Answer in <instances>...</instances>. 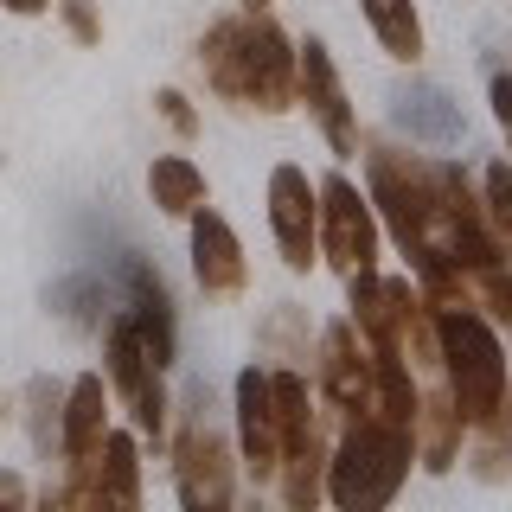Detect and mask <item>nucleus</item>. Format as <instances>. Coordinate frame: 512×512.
<instances>
[{"label": "nucleus", "instance_id": "nucleus-1", "mask_svg": "<svg viewBox=\"0 0 512 512\" xmlns=\"http://www.w3.org/2000/svg\"><path fill=\"white\" fill-rule=\"evenodd\" d=\"M372 212L391 224L397 250L416 263V276H480L500 263V237H493L480 199L468 192V173L455 160H416L397 148H372Z\"/></svg>", "mask_w": 512, "mask_h": 512}, {"label": "nucleus", "instance_id": "nucleus-2", "mask_svg": "<svg viewBox=\"0 0 512 512\" xmlns=\"http://www.w3.org/2000/svg\"><path fill=\"white\" fill-rule=\"evenodd\" d=\"M205 84L237 109H288L295 103V45L282 39V26L269 20V7H250L237 20H218L199 39Z\"/></svg>", "mask_w": 512, "mask_h": 512}, {"label": "nucleus", "instance_id": "nucleus-3", "mask_svg": "<svg viewBox=\"0 0 512 512\" xmlns=\"http://www.w3.org/2000/svg\"><path fill=\"white\" fill-rule=\"evenodd\" d=\"M416 436L410 423H391L384 410L346 416V436L327 455V500L340 512H378L397 500V487L410 480Z\"/></svg>", "mask_w": 512, "mask_h": 512}, {"label": "nucleus", "instance_id": "nucleus-4", "mask_svg": "<svg viewBox=\"0 0 512 512\" xmlns=\"http://www.w3.org/2000/svg\"><path fill=\"white\" fill-rule=\"evenodd\" d=\"M436 314V352H442V384L455 397L461 423H487V416L506 410L512 372H506V346L487 320L474 314V301H455V308H429Z\"/></svg>", "mask_w": 512, "mask_h": 512}, {"label": "nucleus", "instance_id": "nucleus-5", "mask_svg": "<svg viewBox=\"0 0 512 512\" xmlns=\"http://www.w3.org/2000/svg\"><path fill=\"white\" fill-rule=\"evenodd\" d=\"M109 391L128 404L141 436L160 442V429H167V391H160V365H154L148 340H141V320L128 308H116V320H109Z\"/></svg>", "mask_w": 512, "mask_h": 512}, {"label": "nucleus", "instance_id": "nucleus-6", "mask_svg": "<svg viewBox=\"0 0 512 512\" xmlns=\"http://www.w3.org/2000/svg\"><path fill=\"white\" fill-rule=\"evenodd\" d=\"M231 493V448L205 423V384H192V410L180 423V500L186 512H224Z\"/></svg>", "mask_w": 512, "mask_h": 512}, {"label": "nucleus", "instance_id": "nucleus-7", "mask_svg": "<svg viewBox=\"0 0 512 512\" xmlns=\"http://www.w3.org/2000/svg\"><path fill=\"white\" fill-rule=\"evenodd\" d=\"M320 192V250L333 256V269L352 276V269H372L378 263V212L346 173H327L314 186Z\"/></svg>", "mask_w": 512, "mask_h": 512}, {"label": "nucleus", "instance_id": "nucleus-8", "mask_svg": "<svg viewBox=\"0 0 512 512\" xmlns=\"http://www.w3.org/2000/svg\"><path fill=\"white\" fill-rule=\"evenodd\" d=\"M295 96L314 109V122H320V135H327V148L333 154H359V122H352V103H346V84H340V71H333V52L320 39H301L295 45Z\"/></svg>", "mask_w": 512, "mask_h": 512}, {"label": "nucleus", "instance_id": "nucleus-9", "mask_svg": "<svg viewBox=\"0 0 512 512\" xmlns=\"http://www.w3.org/2000/svg\"><path fill=\"white\" fill-rule=\"evenodd\" d=\"M269 231H276L282 263L301 276V269L314 263V250H320V192L308 186V173L288 167V160L269 173Z\"/></svg>", "mask_w": 512, "mask_h": 512}, {"label": "nucleus", "instance_id": "nucleus-10", "mask_svg": "<svg viewBox=\"0 0 512 512\" xmlns=\"http://www.w3.org/2000/svg\"><path fill=\"white\" fill-rule=\"evenodd\" d=\"M237 448H244V468L256 474V487L282 474V416H276L263 365L237 372Z\"/></svg>", "mask_w": 512, "mask_h": 512}, {"label": "nucleus", "instance_id": "nucleus-11", "mask_svg": "<svg viewBox=\"0 0 512 512\" xmlns=\"http://www.w3.org/2000/svg\"><path fill=\"white\" fill-rule=\"evenodd\" d=\"M320 391L333 397V410H340V416H365V410H378L372 352L359 346L352 320H333V327L320 333Z\"/></svg>", "mask_w": 512, "mask_h": 512}, {"label": "nucleus", "instance_id": "nucleus-12", "mask_svg": "<svg viewBox=\"0 0 512 512\" xmlns=\"http://www.w3.org/2000/svg\"><path fill=\"white\" fill-rule=\"evenodd\" d=\"M391 122L423 148H461L468 141V116L442 84H397L391 90Z\"/></svg>", "mask_w": 512, "mask_h": 512}, {"label": "nucleus", "instance_id": "nucleus-13", "mask_svg": "<svg viewBox=\"0 0 512 512\" xmlns=\"http://www.w3.org/2000/svg\"><path fill=\"white\" fill-rule=\"evenodd\" d=\"M192 276H199V288L212 301H231V295H244V282H250V269H244V244H237V231L224 224L218 212H192Z\"/></svg>", "mask_w": 512, "mask_h": 512}, {"label": "nucleus", "instance_id": "nucleus-14", "mask_svg": "<svg viewBox=\"0 0 512 512\" xmlns=\"http://www.w3.org/2000/svg\"><path fill=\"white\" fill-rule=\"evenodd\" d=\"M109 436V378H96L84 372L71 384V397H64V423H58V448L71 461H84L96 455V442Z\"/></svg>", "mask_w": 512, "mask_h": 512}, {"label": "nucleus", "instance_id": "nucleus-15", "mask_svg": "<svg viewBox=\"0 0 512 512\" xmlns=\"http://www.w3.org/2000/svg\"><path fill=\"white\" fill-rule=\"evenodd\" d=\"M410 436H416V448H423V468H436V474L455 468V455H461V410H455V397H448V384L429 397V404L416 397Z\"/></svg>", "mask_w": 512, "mask_h": 512}, {"label": "nucleus", "instance_id": "nucleus-16", "mask_svg": "<svg viewBox=\"0 0 512 512\" xmlns=\"http://www.w3.org/2000/svg\"><path fill=\"white\" fill-rule=\"evenodd\" d=\"M148 199L160 205L167 218H192L205 205V173L192 167L186 154H160L148 167Z\"/></svg>", "mask_w": 512, "mask_h": 512}, {"label": "nucleus", "instance_id": "nucleus-17", "mask_svg": "<svg viewBox=\"0 0 512 512\" xmlns=\"http://www.w3.org/2000/svg\"><path fill=\"white\" fill-rule=\"evenodd\" d=\"M359 7H365V20H372V32H378L384 58H397V64L423 58V20H416V0H359Z\"/></svg>", "mask_w": 512, "mask_h": 512}, {"label": "nucleus", "instance_id": "nucleus-18", "mask_svg": "<svg viewBox=\"0 0 512 512\" xmlns=\"http://www.w3.org/2000/svg\"><path fill=\"white\" fill-rule=\"evenodd\" d=\"M487 199H480V212H487V224H493V237L500 244H512V160H493L487 167Z\"/></svg>", "mask_w": 512, "mask_h": 512}, {"label": "nucleus", "instance_id": "nucleus-19", "mask_svg": "<svg viewBox=\"0 0 512 512\" xmlns=\"http://www.w3.org/2000/svg\"><path fill=\"white\" fill-rule=\"evenodd\" d=\"M154 109H160V122H167L180 141H192V135H199V116H192V103H186L180 90H160V96H154Z\"/></svg>", "mask_w": 512, "mask_h": 512}, {"label": "nucleus", "instance_id": "nucleus-20", "mask_svg": "<svg viewBox=\"0 0 512 512\" xmlns=\"http://www.w3.org/2000/svg\"><path fill=\"white\" fill-rule=\"evenodd\" d=\"M480 301H487V308L500 314V327H512V276H506L500 263L480 269Z\"/></svg>", "mask_w": 512, "mask_h": 512}, {"label": "nucleus", "instance_id": "nucleus-21", "mask_svg": "<svg viewBox=\"0 0 512 512\" xmlns=\"http://www.w3.org/2000/svg\"><path fill=\"white\" fill-rule=\"evenodd\" d=\"M58 13H64V26H71V32H77L84 45H96V39H103V26H96L90 0H58Z\"/></svg>", "mask_w": 512, "mask_h": 512}, {"label": "nucleus", "instance_id": "nucleus-22", "mask_svg": "<svg viewBox=\"0 0 512 512\" xmlns=\"http://www.w3.org/2000/svg\"><path fill=\"white\" fill-rule=\"evenodd\" d=\"M487 96H493V116H500V128H506V141H512V71H493V84H487Z\"/></svg>", "mask_w": 512, "mask_h": 512}, {"label": "nucleus", "instance_id": "nucleus-23", "mask_svg": "<svg viewBox=\"0 0 512 512\" xmlns=\"http://www.w3.org/2000/svg\"><path fill=\"white\" fill-rule=\"evenodd\" d=\"M0 506H26V480L20 474H0Z\"/></svg>", "mask_w": 512, "mask_h": 512}, {"label": "nucleus", "instance_id": "nucleus-24", "mask_svg": "<svg viewBox=\"0 0 512 512\" xmlns=\"http://www.w3.org/2000/svg\"><path fill=\"white\" fill-rule=\"evenodd\" d=\"M7 13H45V0H0Z\"/></svg>", "mask_w": 512, "mask_h": 512}, {"label": "nucleus", "instance_id": "nucleus-25", "mask_svg": "<svg viewBox=\"0 0 512 512\" xmlns=\"http://www.w3.org/2000/svg\"><path fill=\"white\" fill-rule=\"evenodd\" d=\"M244 7H269V0H244Z\"/></svg>", "mask_w": 512, "mask_h": 512}]
</instances>
